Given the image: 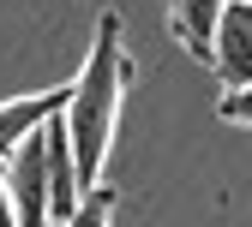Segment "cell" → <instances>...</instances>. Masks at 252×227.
I'll list each match as a JSON object with an SVG mask.
<instances>
[{
    "label": "cell",
    "instance_id": "cell-1",
    "mask_svg": "<svg viewBox=\"0 0 252 227\" xmlns=\"http://www.w3.org/2000/svg\"><path fill=\"white\" fill-rule=\"evenodd\" d=\"M132 78H138V66L126 54V24H120V12H102L90 60L72 78L66 114H60L66 132H72V155H78V179L84 185H102L108 150H114V120H120V102H126V84Z\"/></svg>",
    "mask_w": 252,
    "mask_h": 227
},
{
    "label": "cell",
    "instance_id": "cell-2",
    "mask_svg": "<svg viewBox=\"0 0 252 227\" xmlns=\"http://www.w3.org/2000/svg\"><path fill=\"white\" fill-rule=\"evenodd\" d=\"M6 191H12V209H18V227H48V126L30 132L6 161Z\"/></svg>",
    "mask_w": 252,
    "mask_h": 227
},
{
    "label": "cell",
    "instance_id": "cell-3",
    "mask_svg": "<svg viewBox=\"0 0 252 227\" xmlns=\"http://www.w3.org/2000/svg\"><path fill=\"white\" fill-rule=\"evenodd\" d=\"M210 72L222 84H252V0H228L216 18V48Z\"/></svg>",
    "mask_w": 252,
    "mask_h": 227
},
{
    "label": "cell",
    "instance_id": "cell-4",
    "mask_svg": "<svg viewBox=\"0 0 252 227\" xmlns=\"http://www.w3.org/2000/svg\"><path fill=\"white\" fill-rule=\"evenodd\" d=\"M66 96H72V84L42 90V96H12V102H0V161H6L30 132H42V126L66 108Z\"/></svg>",
    "mask_w": 252,
    "mask_h": 227
},
{
    "label": "cell",
    "instance_id": "cell-5",
    "mask_svg": "<svg viewBox=\"0 0 252 227\" xmlns=\"http://www.w3.org/2000/svg\"><path fill=\"white\" fill-rule=\"evenodd\" d=\"M228 0H168V30H174V42L204 60L210 66V48H216V18H222Z\"/></svg>",
    "mask_w": 252,
    "mask_h": 227
},
{
    "label": "cell",
    "instance_id": "cell-6",
    "mask_svg": "<svg viewBox=\"0 0 252 227\" xmlns=\"http://www.w3.org/2000/svg\"><path fill=\"white\" fill-rule=\"evenodd\" d=\"M114 203H120V191L102 179V185H90L84 198H78V209L60 221V227H108V221H114Z\"/></svg>",
    "mask_w": 252,
    "mask_h": 227
},
{
    "label": "cell",
    "instance_id": "cell-7",
    "mask_svg": "<svg viewBox=\"0 0 252 227\" xmlns=\"http://www.w3.org/2000/svg\"><path fill=\"white\" fill-rule=\"evenodd\" d=\"M216 114H222L228 126H252V84H228L222 102H216Z\"/></svg>",
    "mask_w": 252,
    "mask_h": 227
},
{
    "label": "cell",
    "instance_id": "cell-8",
    "mask_svg": "<svg viewBox=\"0 0 252 227\" xmlns=\"http://www.w3.org/2000/svg\"><path fill=\"white\" fill-rule=\"evenodd\" d=\"M0 227H18V209H12V191H6V168H0Z\"/></svg>",
    "mask_w": 252,
    "mask_h": 227
},
{
    "label": "cell",
    "instance_id": "cell-9",
    "mask_svg": "<svg viewBox=\"0 0 252 227\" xmlns=\"http://www.w3.org/2000/svg\"><path fill=\"white\" fill-rule=\"evenodd\" d=\"M48 227H54V221H48Z\"/></svg>",
    "mask_w": 252,
    "mask_h": 227
}]
</instances>
